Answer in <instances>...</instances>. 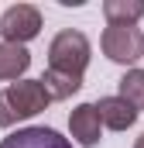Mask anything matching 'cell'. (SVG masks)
<instances>
[{
	"instance_id": "9c48e42d",
	"label": "cell",
	"mask_w": 144,
	"mask_h": 148,
	"mask_svg": "<svg viewBox=\"0 0 144 148\" xmlns=\"http://www.w3.org/2000/svg\"><path fill=\"white\" fill-rule=\"evenodd\" d=\"M103 14L110 24H137L144 17V0H107Z\"/></svg>"
},
{
	"instance_id": "5b68a950",
	"label": "cell",
	"mask_w": 144,
	"mask_h": 148,
	"mask_svg": "<svg viewBox=\"0 0 144 148\" xmlns=\"http://www.w3.org/2000/svg\"><path fill=\"white\" fill-rule=\"evenodd\" d=\"M69 127H72V138H75L79 145L93 148L100 141V134H103V121H100L96 103H79V107L69 114Z\"/></svg>"
},
{
	"instance_id": "8fae6325",
	"label": "cell",
	"mask_w": 144,
	"mask_h": 148,
	"mask_svg": "<svg viewBox=\"0 0 144 148\" xmlns=\"http://www.w3.org/2000/svg\"><path fill=\"white\" fill-rule=\"evenodd\" d=\"M117 86H120V97L141 114V110H144V69H130Z\"/></svg>"
},
{
	"instance_id": "30bf717a",
	"label": "cell",
	"mask_w": 144,
	"mask_h": 148,
	"mask_svg": "<svg viewBox=\"0 0 144 148\" xmlns=\"http://www.w3.org/2000/svg\"><path fill=\"white\" fill-rule=\"evenodd\" d=\"M41 83H45V90H48L52 100H65V97H72L82 86V76H69V73H58V69H48L41 76Z\"/></svg>"
},
{
	"instance_id": "ba28073f",
	"label": "cell",
	"mask_w": 144,
	"mask_h": 148,
	"mask_svg": "<svg viewBox=\"0 0 144 148\" xmlns=\"http://www.w3.org/2000/svg\"><path fill=\"white\" fill-rule=\"evenodd\" d=\"M28 66H31V52H28L24 45H7V41L0 45V83L24 76Z\"/></svg>"
},
{
	"instance_id": "8992f818",
	"label": "cell",
	"mask_w": 144,
	"mask_h": 148,
	"mask_svg": "<svg viewBox=\"0 0 144 148\" xmlns=\"http://www.w3.org/2000/svg\"><path fill=\"white\" fill-rule=\"evenodd\" d=\"M0 148H72L69 138H62L52 127H21L14 134H7Z\"/></svg>"
},
{
	"instance_id": "7c38bea8",
	"label": "cell",
	"mask_w": 144,
	"mask_h": 148,
	"mask_svg": "<svg viewBox=\"0 0 144 148\" xmlns=\"http://www.w3.org/2000/svg\"><path fill=\"white\" fill-rule=\"evenodd\" d=\"M134 148H144V134H141V138H137V145H134Z\"/></svg>"
},
{
	"instance_id": "277c9868",
	"label": "cell",
	"mask_w": 144,
	"mask_h": 148,
	"mask_svg": "<svg viewBox=\"0 0 144 148\" xmlns=\"http://www.w3.org/2000/svg\"><path fill=\"white\" fill-rule=\"evenodd\" d=\"M38 31H41V10L31 3H14L0 17V35L7 45H24V41L38 38Z\"/></svg>"
},
{
	"instance_id": "7a4b0ae2",
	"label": "cell",
	"mask_w": 144,
	"mask_h": 148,
	"mask_svg": "<svg viewBox=\"0 0 144 148\" xmlns=\"http://www.w3.org/2000/svg\"><path fill=\"white\" fill-rule=\"evenodd\" d=\"M89 38L82 31H58L48 45V69H58V73L69 76H82L89 66Z\"/></svg>"
},
{
	"instance_id": "3957f363",
	"label": "cell",
	"mask_w": 144,
	"mask_h": 148,
	"mask_svg": "<svg viewBox=\"0 0 144 148\" xmlns=\"http://www.w3.org/2000/svg\"><path fill=\"white\" fill-rule=\"evenodd\" d=\"M100 45L110 62H120V66H130L144 55V35L137 24H110L100 38Z\"/></svg>"
},
{
	"instance_id": "6da1fadb",
	"label": "cell",
	"mask_w": 144,
	"mask_h": 148,
	"mask_svg": "<svg viewBox=\"0 0 144 148\" xmlns=\"http://www.w3.org/2000/svg\"><path fill=\"white\" fill-rule=\"evenodd\" d=\"M52 103L48 90L41 79H21L10 83L7 90H0V127H10L24 117H35Z\"/></svg>"
},
{
	"instance_id": "52a82bcc",
	"label": "cell",
	"mask_w": 144,
	"mask_h": 148,
	"mask_svg": "<svg viewBox=\"0 0 144 148\" xmlns=\"http://www.w3.org/2000/svg\"><path fill=\"white\" fill-rule=\"evenodd\" d=\"M96 110H100V121L107 124L110 131H127V127H134V121H137V110H134L124 97H103V100L96 103Z\"/></svg>"
}]
</instances>
